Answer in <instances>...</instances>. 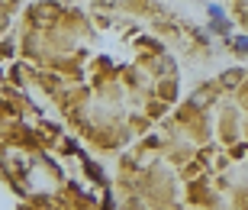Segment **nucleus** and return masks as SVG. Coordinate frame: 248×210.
I'll list each match as a JSON object with an SVG mask.
<instances>
[{
  "label": "nucleus",
  "instance_id": "f257e3e1",
  "mask_svg": "<svg viewBox=\"0 0 248 210\" xmlns=\"http://www.w3.org/2000/svg\"><path fill=\"white\" fill-rule=\"evenodd\" d=\"M235 52H242V55H248V42H245V39H235Z\"/></svg>",
  "mask_w": 248,
  "mask_h": 210
}]
</instances>
